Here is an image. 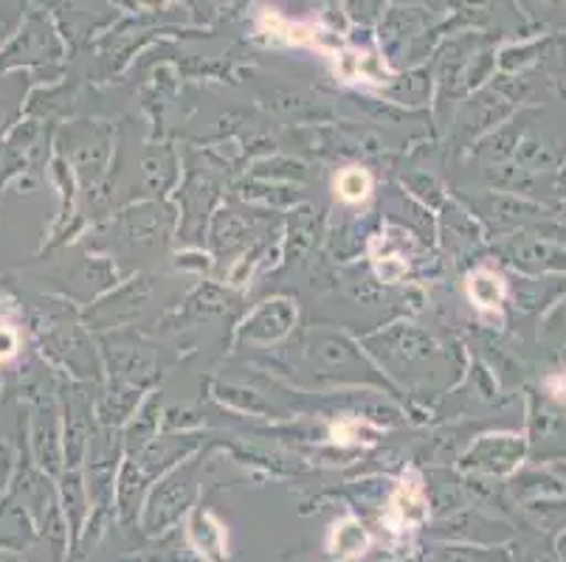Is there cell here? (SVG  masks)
Segmentation results:
<instances>
[{
	"mask_svg": "<svg viewBox=\"0 0 566 562\" xmlns=\"http://www.w3.org/2000/svg\"><path fill=\"white\" fill-rule=\"evenodd\" d=\"M14 349H18V338L9 329H0V360L12 358Z\"/></svg>",
	"mask_w": 566,
	"mask_h": 562,
	"instance_id": "3",
	"label": "cell"
},
{
	"mask_svg": "<svg viewBox=\"0 0 566 562\" xmlns=\"http://www.w3.org/2000/svg\"><path fill=\"white\" fill-rule=\"evenodd\" d=\"M468 298L473 301L476 309H499L504 298V278L499 273L488 271V267H476L473 273H468Z\"/></svg>",
	"mask_w": 566,
	"mask_h": 562,
	"instance_id": "1",
	"label": "cell"
},
{
	"mask_svg": "<svg viewBox=\"0 0 566 562\" xmlns=\"http://www.w3.org/2000/svg\"><path fill=\"white\" fill-rule=\"evenodd\" d=\"M336 198L347 205H361L367 203L373 194V174L364 167H347L336 174Z\"/></svg>",
	"mask_w": 566,
	"mask_h": 562,
	"instance_id": "2",
	"label": "cell"
}]
</instances>
